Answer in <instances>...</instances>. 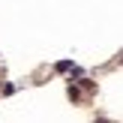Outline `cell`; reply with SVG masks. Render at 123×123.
Instances as JSON below:
<instances>
[{
	"label": "cell",
	"instance_id": "cell-1",
	"mask_svg": "<svg viewBox=\"0 0 123 123\" xmlns=\"http://www.w3.org/2000/svg\"><path fill=\"white\" fill-rule=\"evenodd\" d=\"M54 69H57V72H72V75H81V69H78V66L72 63V60H60V63L54 66Z\"/></svg>",
	"mask_w": 123,
	"mask_h": 123
},
{
	"label": "cell",
	"instance_id": "cell-2",
	"mask_svg": "<svg viewBox=\"0 0 123 123\" xmlns=\"http://www.w3.org/2000/svg\"><path fill=\"white\" fill-rule=\"evenodd\" d=\"M66 93H69V99H72V102H81V90H78L75 84H69V87H66Z\"/></svg>",
	"mask_w": 123,
	"mask_h": 123
},
{
	"label": "cell",
	"instance_id": "cell-3",
	"mask_svg": "<svg viewBox=\"0 0 123 123\" xmlns=\"http://www.w3.org/2000/svg\"><path fill=\"white\" fill-rule=\"evenodd\" d=\"M81 87H87V90H93V87H96V81H90V78H81Z\"/></svg>",
	"mask_w": 123,
	"mask_h": 123
},
{
	"label": "cell",
	"instance_id": "cell-4",
	"mask_svg": "<svg viewBox=\"0 0 123 123\" xmlns=\"http://www.w3.org/2000/svg\"><path fill=\"white\" fill-rule=\"evenodd\" d=\"M93 123H108V120H105V117H99V120H93Z\"/></svg>",
	"mask_w": 123,
	"mask_h": 123
}]
</instances>
